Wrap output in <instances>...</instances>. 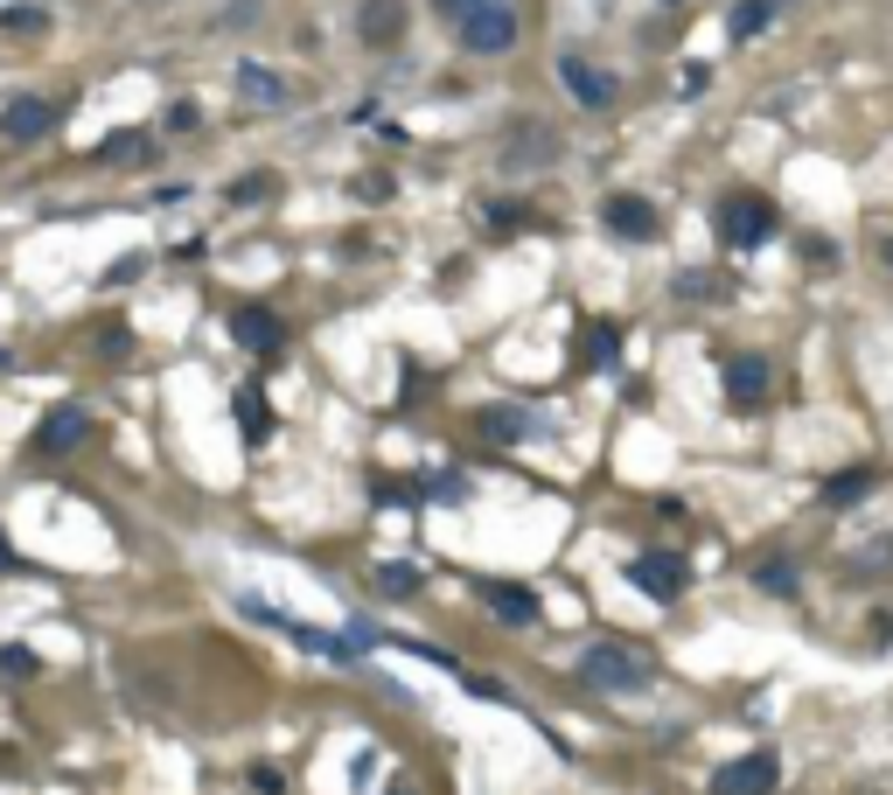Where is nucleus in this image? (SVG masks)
<instances>
[{
	"mask_svg": "<svg viewBox=\"0 0 893 795\" xmlns=\"http://www.w3.org/2000/svg\"><path fill=\"white\" fill-rule=\"evenodd\" d=\"M775 230H782V209L768 196H754V189H733L719 203V245L726 252H760V245H775Z\"/></svg>",
	"mask_w": 893,
	"mask_h": 795,
	"instance_id": "2",
	"label": "nucleus"
},
{
	"mask_svg": "<svg viewBox=\"0 0 893 795\" xmlns=\"http://www.w3.org/2000/svg\"><path fill=\"white\" fill-rule=\"evenodd\" d=\"M775 8H782V0H733V14H726V36H733V42H754V36H760V29L775 21Z\"/></svg>",
	"mask_w": 893,
	"mask_h": 795,
	"instance_id": "18",
	"label": "nucleus"
},
{
	"mask_svg": "<svg viewBox=\"0 0 893 795\" xmlns=\"http://www.w3.org/2000/svg\"><path fill=\"white\" fill-rule=\"evenodd\" d=\"M0 677L29 684V677H42V656H36V649H21V642H0Z\"/></svg>",
	"mask_w": 893,
	"mask_h": 795,
	"instance_id": "23",
	"label": "nucleus"
},
{
	"mask_svg": "<svg viewBox=\"0 0 893 795\" xmlns=\"http://www.w3.org/2000/svg\"><path fill=\"white\" fill-rule=\"evenodd\" d=\"M600 224H608V237H621V245H656V237H664L656 203L649 196H628V189H615L608 203H600Z\"/></svg>",
	"mask_w": 893,
	"mask_h": 795,
	"instance_id": "5",
	"label": "nucleus"
},
{
	"mask_svg": "<svg viewBox=\"0 0 893 795\" xmlns=\"http://www.w3.org/2000/svg\"><path fill=\"white\" fill-rule=\"evenodd\" d=\"M377 795H419V782H412V775H391V782H384Z\"/></svg>",
	"mask_w": 893,
	"mask_h": 795,
	"instance_id": "32",
	"label": "nucleus"
},
{
	"mask_svg": "<svg viewBox=\"0 0 893 795\" xmlns=\"http://www.w3.org/2000/svg\"><path fill=\"white\" fill-rule=\"evenodd\" d=\"M85 433H91L85 405H49L42 426H36V454H77V446H85Z\"/></svg>",
	"mask_w": 893,
	"mask_h": 795,
	"instance_id": "10",
	"label": "nucleus"
},
{
	"mask_svg": "<svg viewBox=\"0 0 893 795\" xmlns=\"http://www.w3.org/2000/svg\"><path fill=\"white\" fill-rule=\"evenodd\" d=\"M21 559H14V551H8V538H0V572H14Z\"/></svg>",
	"mask_w": 893,
	"mask_h": 795,
	"instance_id": "33",
	"label": "nucleus"
},
{
	"mask_svg": "<svg viewBox=\"0 0 893 795\" xmlns=\"http://www.w3.org/2000/svg\"><path fill=\"white\" fill-rule=\"evenodd\" d=\"M230 419H238L245 446H258V440L273 433V405H266V391H258V384H238V391H230Z\"/></svg>",
	"mask_w": 893,
	"mask_h": 795,
	"instance_id": "17",
	"label": "nucleus"
},
{
	"mask_svg": "<svg viewBox=\"0 0 893 795\" xmlns=\"http://www.w3.org/2000/svg\"><path fill=\"white\" fill-rule=\"evenodd\" d=\"M405 0H363V8H356V36L363 42H371V49H391V42H399L405 36Z\"/></svg>",
	"mask_w": 893,
	"mask_h": 795,
	"instance_id": "11",
	"label": "nucleus"
},
{
	"mask_svg": "<svg viewBox=\"0 0 893 795\" xmlns=\"http://www.w3.org/2000/svg\"><path fill=\"white\" fill-rule=\"evenodd\" d=\"M775 782H782V760H775L768 747H754V754H740V760L719 767V775H713V795H775Z\"/></svg>",
	"mask_w": 893,
	"mask_h": 795,
	"instance_id": "8",
	"label": "nucleus"
},
{
	"mask_svg": "<svg viewBox=\"0 0 893 795\" xmlns=\"http://www.w3.org/2000/svg\"><path fill=\"white\" fill-rule=\"evenodd\" d=\"M768 356H726V398L733 405H760V398H768Z\"/></svg>",
	"mask_w": 893,
	"mask_h": 795,
	"instance_id": "15",
	"label": "nucleus"
},
{
	"mask_svg": "<svg viewBox=\"0 0 893 795\" xmlns=\"http://www.w3.org/2000/svg\"><path fill=\"white\" fill-rule=\"evenodd\" d=\"M258 795H286V782H279V767H252V775H245Z\"/></svg>",
	"mask_w": 893,
	"mask_h": 795,
	"instance_id": "30",
	"label": "nucleus"
},
{
	"mask_svg": "<svg viewBox=\"0 0 893 795\" xmlns=\"http://www.w3.org/2000/svg\"><path fill=\"white\" fill-rule=\"evenodd\" d=\"M559 161V132L538 126V119H517L503 132V175H531V168H551Z\"/></svg>",
	"mask_w": 893,
	"mask_h": 795,
	"instance_id": "6",
	"label": "nucleus"
},
{
	"mask_svg": "<svg viewBox=\"0 0 893 795\" xmlns=\"http://www.w3.org/2000/svg\"><path fill=\"white\" fill-rule=\"evenodd\" d=\"M754 587L775 593V600H796V593H803V572H796L789 559H768V566H754Z\"/></svg>",
	"mask_w": 893,
	"mask_h": 795,
	"instance_id": "22",
	"label": "nucleus"
},
{
	"mask_svg": "<svg viewBox=\"0 0 893 795\" xmlns=\"http://www.w3.org/2000/svg\"><path fill=\"white\" fill-rule=\"evenodd\" d=\"M266 189H273L266 175H245V181H230V203H266Z\"/></svg>",
	"mask_w": 893,
	"mask_h": 795,
	"instance_id": "26",
	"label": "nucleus"
},
{
	"mask_svg": "<svg viewBox=\"0 0 893 795\" xmlns=\"http://www.w3.org/2000/svg\"><path fill=\"white\" fill-rule=\"evenodd\" d=\"M705 85H713V70H705V63H685V70H677V91H685V98H698Z\"/></svg>",
	"mask_w": 893,
	"mask_h": 795,
	"instance_id": "27",
	"label": "nucleus"
},
{
	"mask_svg": "<svg viewBox=\"0 0 893 795\" xmlns=\"http://www.w3.org/2000/svg\"><path fill=\"white\" fill-rule=\"evenodd\" d=\"M572 670H580V684H587V691H608V698H642V691H649V677H656L642 649L608 642V635H600V642H587Z\"/></svg>",
	"mask_w": 893,
	"mask_h": 795,
	"instance_id": "1",
	"label": "nucleus"
},
{
	"mask_svg": "<svg viewBox=\"0 0 893 795\" xmlns=\"http://www.w3.org/2000/svg\"><path fill=\"white\" fill-rule=\"evenodd\" d=\"M161 126H168V132H189V126H196V105H189V98H175Z\"/></svg>",
	"mask_w": 893,
	"mask_h": 795,
	"instance_id": "28",
	"label": "nucleus"
},
{
	"mask_svg": "<svg viewBox=\"0 0 893 795\" xmlns=\"http://www.w3.org/2000/svg\"><path fill=\"white\" fill-rule=\"evenodd\" d=\"M371 587H377L384 600H412V593H419V566L384 559V566H371Z\"/></svg>",
	"mask_w": 893,
	"mask_h": 795,
	"instance_id": "20",
	"label": "nucleus"
},
{
	"mask_svg": "<svg viewBox=\"0 0 893 795\" xmlns=\"http://www.w3.org/2000/svg\"><path fill=\"white\" fill-rule=\"evenodd\" d=\"M230 85H238V98H252L258 112H279V105L294 98V91H286V77H279V70H266V63H252V57H245L238 70H230Z\"/></svg>",
	"mask_w": 893,
	"mask_h": 795,
	"instance_id": "13",
	"label": "nucleus"
},
{
	"mask_svg": "<svg viewBox=\"0 0 893 795\" xmlns=\"http://www.w3.org/2000/svg\"><path fill=\"white\" fill-rule=\"evenodd\" d=\"M475 8H482V0H433V14L446 21V29H454V21H461V14H475Z\"/></svg>",
	"mask_w": 893,
	"mask_h": 795,
	"instance_id": "29",
	"label": "nucleus"
},
{
	"mask_svg": "<svg viewBox=\"0 0 893 795\" xmlns=\"http://www.w3.org/2000/svg\"><path fill=\"white\" fill-rule=\"evenodd\" d=\"M685 579H691V566L677 559V551H642V559H628V587L649 593V600H677Z\"/></svg>",
	"mask_w": 893,
	"mask_h": 795,
	"instance_id": "9",
	"label": "nucleus"
},
{
	"mask_svg": "<svg viewBox=\"0 0 893 795\" xmlns=\"http://www.w3.org/2000/svg\"><path fill=\"white\" fill-rule=\"evenodd\" d=\"M858 495H873V468H845V474H831V482H824V502H831V510H852Z\"/></svg>",
	"mask_w": 893,
	"mask_h": 795,
	"instance_id": "21",
	"label": "nucleus"
},
{
	"mask_svg": "<svg viewBox=\"0 0 893 795\" xmlns=\"http://www.w3.org/2000/svg\"><path fill=\"white\" fill-rule=\"evenodd\" d=\"M42 21H49L42 8H0V29H8V36H36Z\"/></svg>",
	"mask_w": 893,
	"mask_h": 795,
	"instance_id": "25",
	"label": "nucleus"
},
{
	"mask_svg": "<svg viewBox=\"0 0 893 795\" xmlns=\"http://www.w3.org/2000/svg\"><path fill=\"white\" fill-rule=\"evenodd\" d=\"M98 350H105V363H126V356H134V328H126V322H112V328L98 335Z\"/></svg>",
	"mask_w": 893,
	"mask_h": 795,
	"instance_id": "24",
	"label": "nucleus"
},
{
	"mask_svg": "<svg viewBox=\"0 0 893 795\" xmlns=\"http://www.w3.org/2000/svg\"><path fill=\"white\" fill-rule=\"evenodd\" d=\"M475 433H482L489 446H523V440H531V412H517V405H482V412H475Z\"/></svg>",
	"mask_w": 893,
	"mask_h": 795,
	"instance_id": "16",
	"label": "nucleus"
},
{
	"mask_svg": "<svg viewBox=\"0 0 893 795\" xmlns=\"http://www.w3.org/2000/svg\"><path fill=\"white\" fill-rule=\"evenodd\" d=\"M475 600H482L503 628H531V621L544 615L538 587H523V579H475Z\"/></svg>",
	"mask_w": 893,
	"mask_h": 795,
	"instance_id": "7",
	"label": "nucleus"
},
{
	"mask_svg": "<svg viewBox=\"0 0 893 795\" xmlns=\"http://www.w3.org/2000/svg\"><path fill=\"white\" fill-rule=\"evenodd\" d=\"M230 335H238L252 356H273L279 342H286V322H279L273 307H238V314H230Z\"/></svg>",
	"mask_w": 893,
	"mask_h": 795,
	"instance_id": "12",
	"label": "nucleus"
},
{
	"mask_svg": "<svg viewBox=\"0 0 893 795\" xmlns=\"http://www.w3.org/2000/svg\"><path fill=\"white\" fill-rule=\"evenodd\" d=\"M559 85H566V98L580 105V112H615V98H621L615 70H600L587 49H559Z\"/></svg>",
	"mask_w": 893,
	"mask_h": 795,
	"instance_id": "4",
	"label": "nucleus"
},
{
	"mask_svg": "<svg viewBox=\"0 0 893 795\" xmlns=\"http://www.w3.org/2000/svg\"><path fill=\"white\" fill-rule=\"evenodd\" d=\"M49 126H57V105H42V98H8V112H0V140H42Z\"/></svg>",
	"mask_w": 893,
	"mask_h": 795,
	"instance_id": "14",
	"label": "nucleus"
},
{
	"mask_svg": "<svg viewBox=\"0 0 893 795\" xmlns=\"http://www.w3.org/2000/svg\"><path fill=\"white\" fill-rule=\"evenodd\" d=\"M523 36V14H517V0H482L475 14H461L454 21V42H461V57H510Z\"/></svg>",
	"mask_w": 893,
	"mask_h": 795,
	"instance_id": "3",
	"label": "nucleus"
},
{
	"mask_svg": "<svg viewBox=\"0 0 893 795\" xmlns=\"http://www.w3.org/2000/svg\"><path fill=\"white\" fill-rule=\"evenodd\" d=\"M580 356H587V370H615L621 363V335L608 322H587L580 328Z\"/></svg>",
	"mask_w": 893,
	"mask_h": 795,
	"instance_id": "19",
	"label": "nucleus"
},
{
	"mask_svg": "<svg viewBox=\"0 0 893 795\" xmlns=\"http://www.w3.org/2000/svg\"><path fill=\"white\" fill-rule=\"evenodd\" d=\"M489 217H495V230H503V237H510V230H523V209H510V203H495Z\"/></svg>",
	"mask_w": 893,
	"mask_h": 795,
	"instance_id": "31",
	"label": "nucleus"
}]
</instances>
